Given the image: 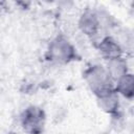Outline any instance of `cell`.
I'll list each match as a JSON object with an SVG mask.
<instances>
[{"label": "cell", "instance_id": "obj_11", "mask_svg": "<svg viewBox=\"0 0 134 134\" xmlns=\"http://www.w3.org/2000/svg\"><path fill=\"white\" fill-rule=\"evenodd\" d=\"M7 134H16V133H14V132H9V133H7Z\"/></svg>", "mask_w": 134, "mask_h": 134}, {"label": "cell", "instance_id": "obj_1", "mask_svg": "<svg viewBox=\"0 0 134 134\" xmlns=\"http://www.w3.org/2000/svg\"><path fill=\"white\" fill-rule=\"evenodd\" d=\"M45 58L47 61L58 64L67 65L80 59V54L72 42L64 35L55 36L48 44Z\"/></svg>", "mask_w": 134, "mask_h": 134}, {"label": "cell", "instance_id": "obj_2", "mask_svg": "<svg viewBox=\"0 0 134 134\" xmlns=\"http://www.w3.org/2000/svg\"><path fill=\"white\" fill-rule=\"evenodd\" d=\"M83 77L91 92L94 94V96H97L104 92L114 89V83L111 80L105 65H89L84 70Z\"/></svg>", "mask_w": 134, "mask_h": 134}, {"label": "cell", "instance_id": "obj_10", "mask_svg": "<svg viewBox=\"0 0 134 134\" xmlns=\"http://www.w3.org/2000/svg\"><path fill=\"white\" fill-rule=\"evenodd\" d=\"M97 18L99 21V26L100 30L103 31H110L114 28H117V23L114 17L106 9L104 8H95Z\"/></svg>", "mask_w": 134, "mask_h": 134}, {"label": "cell", "instance_id": "obj_3", "mask_svg": "<svg viewBox=\"0 0 134 134\" xmlns=\"http://www.w3.org/2000/svg\"><path fill=\"white\" fill-rule=\"evenodd\" d=\"M20 125L27 134H43L46 126V113L41 107L30 105L21 112Z\"/></svg>", "mask_w": 134, "mask_h": 134}, {"label": "cell", "instance_id": "obj_5", "mask_svg": "<svg viewBox=\"0 0 134 134\" xmlns=\"http://www.w3.org/2000/svg\"><path fill=\"white\" fill-rule=\"evenodd\" d=\"M95 47L105 61L125 57V52L112 35H104L96 40Z\"/></svg>", "mask_w": 134, "mask_h": 134}, {"label": "cell", "instance_id": "obj_7", "mask_svg": "<svg viewBox=\"0 0 134 134\" xmlns=\"http://www.w3.org/2000/svg\"><path fill=\"white\" fill-rule=\"evenodd\" d=\"M105 67H106L111 80L113 81V83H115L118 79H120L121 76H124L125 74L130 72L129 64H128V61L125 57H120V58L106 61Z\"/></svg>", "mask_w": 134, "mask_h": 134}, {"label": "cell", "instance_id": "obj_9", "mask_svg": "<svg viewBox=\"0 0 134 134\" xmlns=\"http://www.w3.org/2000/svg\"><path fill=\"white\" fill-rule=\"evenodd\" d=\"M116 34L117 35L113 36V38L117 41V43L119 44L124 52L132 51L133 42H134L132 30H130L129 28H118L116 29Z\"/></svg>", "mask_w": 134, "mask_h": 134}, {"label": "cell", "instance_id": "obj_12", "mask_svg": "<svg viewBox=\"0 0 134 134\" xmlns=\"http://www.w3.org/2000/svg\"><path fill=\"white\" fill-rule=\"evenodd\" d=\"M99 134H106V133H99Z\"/></svg>", "mask_w": 134, "mask_h": 134}, {"label": "cell", "instance_id": "obj_4", "mask_svg": "<svg viewBox=\"0 0 134 134\" xmlns=\"http://www.w3.org/2000/svg\"><path fill=\"white\" fill-rule=\"evenodd\" d=\"M77 26L81 32L91 40H97L102 34L95 8H86L79 18Z\"/></svg>", "mask_w": 134, "mask_h": 134}, {"label": "cell", "instance_id": "obj_8", "mask_svg": "<svg viewBox=\"0 0 134 134\" xmlns=\"http://www.w3.org/2000/svg\"><path fill=\"white\" fill-rule=\"evenodd\" d=\"M114 90L116 93L128 100L134 97V76L130 71L114 83Z\"/></svg>", "mask_w": 134, "mask_h": 134}, {"label": "cell", "instance_id": "obj_6", "mask_svg": "<svg viewBox=\"0 0 134 134\" xmlns=\"http://www.w3.org/2000/svg\"><path fill=\"white\" fill-rule=\"evenodd\" d=\"M96 97L97 106L105 113L114 116L120 113V96L116 93L114 89L104 92Z\"/></svg>", "mask_w": 134, "mask_h": 134}]
</instances>
